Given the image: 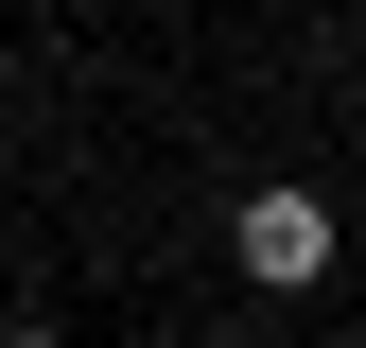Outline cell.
Returning <instances> with one entry per match:
<instances>
[{"instance_id":"obj_3","label":"cell","mask_w":366,"mask_h":348,"mask_svg":"<svg viewBox=\"0 0 366 348\" xmlns=\"http://www.w3.org/2000/svg\"><path fill=\"white\" fill-rule=\"evenodd\" d=\"M0 157H18V105H0Z\"/></svg>"},{"instance_id":"obj_2","label":"cell","mask_w":366,"mask_h":348,"mask_svg":"<svg viewBox=\"0 0 366 348\" xmlns=\"http://www.w3.org/2000/svg\"><path fill=\"white\" fill-rule=\"evenodd\" d=\"M0 348H70V331H53V314H0Z\"/></svg>"},{"instance_id":"obj_1","label":"cell","mask_w":366,"mask_h":348,"mask_svg":"<svg viewBox=\"0 0 366 348\" xmlns=\"http://www.w3.org/2000/svg\"><path fill=\"white\" fill-rule=\"evenodd\" d=\"M227 261H244L262 296H314V279L349 261V227H332V192H314V174H262V192L227 209Z\"/></svg>"}]
</instances>
